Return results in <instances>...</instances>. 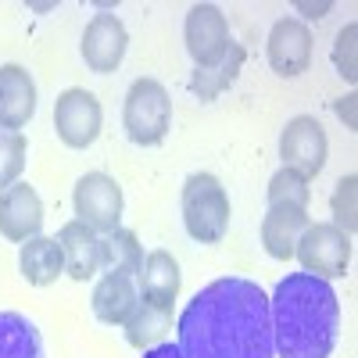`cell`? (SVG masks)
Returning <instances> with one entry per match:
<instances>
[{
	"label": "cell",
	"instance_id": "1",
	"mask_svg": "<svg viewBox=\"0 0 358 358\" xmlns=\"http://www.w3.org/2000/svg\"><path fill=\"white\" fill-rule=\"evenodd\" d=\"M176 330L183 358H276L268 294L244 276H222L201 287Z\"/></svg>",
	"mask_w": 358,
	"mask_h": 358
},
{
	"label": "cell",
	"instance_id": "2",
	"mask_svg": "<svg viewBox=\"0 0 358 358\" xmlns=\"http://www.w3.org/2000/svg\"><path fill=\"white\" fill-rule=\"evenodd\" d=\"M276 358H330L341 341V301L330 280L290 273L268 294Z\"/></svg>",
	"mask_w": 358,
	"mask_h": 358
},
{
	"label": "cell",
	"instance_id": "3",
	"mask_svg": "<svg viewBox=\"0 0 358 358\" xmlns=\"http://www.w3.org/2000/svg\"><path fill=\"white\" fill-rule=\"evenodd\" d=\"M229 194L212 172H194L183 183V226L197 244H222L229 233Z\"/></svg>",
	"mask_w": 358,
	"mask_h": 358
},
{
	"label": "cell",
	"instance_id": "4",
	"mask_svg": "<svg viewBox=\"0 0 358 358\" xmlns=\"http://www.w3.org/2000/svg\"><path fill=\"white\" fill-rule=\"evenodd\" d=\"M122 126L126 136L136 147H158L169 129H172V101L169 90L158 79H136L126 94V108H122Z\"/></svg>",
	"mask_w": 358,
	"mask_h": 358
},
{
	"label": "cell",
	"instance_id": "5",
	"mask_svg": "<svg viewBox=\"0 0 358 358\" xmlns=\"http://www.w3.org/2000/svg\"><path fill=\"white\" fill-rule=\"evenodd\" d=\"M294 258L301 262L305 273L319 280H337L351 268V236L341 233L334 222H308L294 248Z\"/></svg>",
	"mask_w": 358,
	"mask_h": 358
},
{
	"label": "cell",
	"instance_id": "6",
	"mask_svg": "<svg viewBox=\"0 0 358 358\" xmlns=\"http://www.w3.org/2000/svg\"><path fill=\"white\" fill-rule=\"evenodd\" d=\"M72 204H76L79 222H86L90 229L101 233V236L115 233L118 226H122L126 197H122V187H118L108 172H86L76 183Z\"/></svg>",
	"mask_w": 358,
	"mask_h": 358
},
{
	"label": "cell",
	"instance_id": "7",
	"mask_svg": "<svg viewBox=\"0 0 358 358\" xmlns=\"http://www.w3.org/2000/svg\"><path fill=\"white\" fill-rule=\"evenodd\" d=\"M101 126H104V108L90 90L72 86L54 101L57 140H62L65 147H72V151H86V147L101 136Z\"/></svg>",
	"mask_w": 358,
	"mask_h": 358
},
{
	"label": "cell",
	"instance_id": "8",
	"mask_svg": "<svg viewBox=\"0 0 358 358\" xmlns=\"http://www.w3.org/2000/svg\"><path fill=\"white\" fill-rule=\"evenodd\" d=\"M326 151H330V140H326V129L315 115H297L283 126L280 133V158L283 169H294L297 176L315 179L326 165Z\"/></svg>",
	"mask_w": 358,
	"mask_h": 358
},
{
	"label": "cell",
	"instance_id": "9",
	"mask_svg": "<svg viewBox=\"0 0 358 358\" xmlns=\"http://www.w3.org/2000/svg\"><path fill=\"white\" fill-rule=\"evenodd\" d=\"M183 43L194 57V69H212L219 65L229 50V22L215 4H194L183 22Z\"/></svg>",
	"mask_w": 358,
	"mask_h": 358
},
{
	"label": "cell",
	"instance_id": "10",
	"mask_svg": "<svg viewBox=\"0 0 358 358\" xmlns=\"http://www.w3.org/2000/svg\"><path fill=\"white\" fill-rule=\"evenodd\" d=\"M126 50H129V33H126V25H122L118 15L101 11V15H94L86 22L79 54H83V62H86L90 72H97V76L115 72L118 65H122Z\"/></svg>",
	"mask_w": 358,
	"mask_h": 358
},
{
	"label": "cell",
	"instance_id": "11",
	"mask_svg": "<svg viewBox=\"0 0 358 358\" xmlns=\"http://www.w3.org/2000/svg\"><path fill=\"white\" fill-rule=\"evenodd\" d=\"M265 54H268L273 72L283 76V79L308 72V65H312V29L301 18H280L268 29Z\"/></svg>",
	"mask_w": 358,
	"mask_h": 358
},
{
	"label": "cell",
	"instance_id": "12",
	"mask_svg": "<svg viewBox=\"0 0 358 358\" xmlns=\"http://www.w3.org/2000/svg\"><path fill=\"white\" fill-rule=\"evenodd\" d=\"M43 226V201L36 194V187L29 183H11L0 190V236L11 244H25L40 236Z\"/></svg>",
	"mask_w": 358,
	"mask_h": 358
},
{
	"label": "cell",
	"instance_id": "13",
	"mask_svg": "<svg viewBox=\"0 0 358 358\" xmlns=\"http://www.w3.org/2000/svg\"><path fill=\"white\" fill-rule=\"evenodd\" d=\"M36 115V79L22 65H0V129L29 126V118Z\"/></svg>",
	"mask_w": 358,
	"mask_h": 358
},
{
	"label": "cell",
	"instance_id": "14",
	"mask_svg": "<svg viewBox=\"0 0 358 358\" xmlns=\"http://www.w3.org/2000/svg\"><path fill=\"white\" fill-rule=\"evenodd\" d=\"M54 241L65 258V276H72L76 283H86L101 273V233H94L86 222L79 219L65 222Z\"/></svg>",
	"mask_w": 358,
	"mask_h": 358
},
{
	"label": "cell",
	"instance_id": "15",
	"mask_svg": "<svg viewBox=\"0 0 358 358\" xmlns=\"http://www.w3.org/2000/svg\"><path fill=\"white\" fill-rule=\"evenodd\" d=\"M308 208L297 204H268V212L262 219V248L268 258L276 262H290L294 248L301 241V233L308 229Z\"/></svg>",
	"mask_w": 358,
	"mask_h": 358
},
{
	"label": "cell",
	"instance_id": "16",
	"mask_svg": "<svg viewBox=\"0 0 358 358\" xmlns=\"http://www.w3.org/2000/svg\"><path fill=\"white\" fill-rule=\"evenodd\" d=\"M140 301V287H136V276H126V273H104L94 287V315L104 322V326H126V319L133 315Z\"/></svg>",
	"mask_w": 358,
	"mask_h": 358
},
{
	"label": "cell",
	"instance_id": "17",
	"mask_svg": "<svg viewBox=\"0 0 358 358\" xmlns=\"http://www.w3.org/2000/svg\"><path fill=\"white\" fill-rule=\"evenodd\" d=\"M169 330H172V305L151 301V297H140L133 315L126 319V341L136 351H151V348L165 344Z\"/></svg>",
	"mask_w": 358,
	"mask_h": 358
},
{
	"label": "cell",
	"instance_id": "18",
	"mask_svg": "<svg viewBox=\"0 0 358 358\" xmlns=\"http://www.w3.org/2000/svg\"><path fill=\"white\" fill-rule=\"evenodd\" d=\"M179 283H183V273H179V262H176L169 251H151V255H143V265H140V273H136L140 297L176 305Z\"/></svg>",
	"mask_w": 358,
	"mask_h": 358
},
{
	"label": "cell",
	"instance_id": "19",
	"mask_svg": "<svg viewBox=\"0 0 358 358\" xmlns=\"http://www.w3.org/2000/svg\"><path fill=\"white\" fill-rule=\"evenodd\" d=\"M18 268L29 287H50V283H57V276H65L62 248H57L54 236H33V241L22 244Z\"/></svg>",
	"mask_w": 358,
	"mask_h": 358
},
{
	"label": "cell",
	"instance_id": "20",
	"mask_svg": "<svg viewBox=\"0 0 358 358\" xmlns=\"http://www.w3.org/2000/svg\"><path fill=\"white\" fill-rule=\"evenodd\" d=\"M0 358H43V337L22 312H0Z\"/></svg>",
	"mask_w": 358,
	"mask_h": 358
},
{
	"label": "cell",
	"instance_id": "21",
	"mask_svg": "<svg viewBox=\"0 0 358 358\" xmlns=\"http://www.w3.org/2000/svg\"><path fill=\"white\" fill-rule=\"evenodd\" d=\"M143 265V248H140V236L133 229L118 226L115 233L101 236V273H126L136 276Z\"/></svg>",
	"mask_w": 358,
	"mask_h": 358
},
{
	"label": "cell",
	"instance_id": "22",
	"mask_svg": "<svg viewBox=\"0 0 358 358\" xmlns=\"http://www.w3.org/2000/svg\"><path fill=\"white\" fill-rule=\"evenodd\" d=\"M241 69H244V47H241V43H229V50H226V57H222L219 65H212V69H194L190 90H194L201 101H215L222 90H229V86L236 83Z\"/></svg>",
	"mask_w": 358,
	"mask_h": 358
},
{
	"label": "cell",
	"instance_id": "23",
	"mask_svg": "<svg viewBox=\"0 0 358 358\" xmlns=\"http://www.w3.org/2000/svg\"><path fill=\"white\" fill-rule=\"evenodd\" d=\"M25 155H29L25 133L0 129V190L22 179V172H25Z\"/></svg>",
	"mask_w": 358,
	"mask_h": 358
},
{
	"label": "cell",
	"instance_id": "24",
	"mask_svg": "<svg viewBox=\"0 0 358 358\" xmlns=\"http://www.w3.org/2000/svg\"><path fill=\"white\" fill-rule=\"evenodd\" d=\"M312 201V187L305 176H297L294 169H280L273 179H268V204H297L308 208Z\"/></svg>",
	"mask_w": 358,
	"mask_h": 358
},
{
	"label": "cell",
	"instance_id": "25",
	"mask_svg": "<svg viewBox=\"0 0 358 358\" xmlns=\"http://www.w3.org/2000/svg\"><path fill=\"white\" fill-rule=\"evenodd\" d=\"M355 187H358V179L355 176H344L341 183H337V190H334V197H330V208H334V226L341 229V233H348V236H355Z\"/></svg>",
	"mask_w": 358,
	"mask_h": 358
},
{
	"label": "cell",
	"instance_id": "26",
	"mask_svg": "<svg viewBox=\"0 0 358 358\" xmlns=\"http://www.w3.org/2000/svg\"><path fill=\"white\" fill-rule=\"evenodd\" d=\"M355 36H358V25L351 22V25H344L337 33V43H334V65H337V72L348 83L358 79V72H355Z\"/></svg>",
	"mask_w": 358,
	"mask_h": 358
},
{
	"label": "cell",
	"instance_id": "27",
	"mask_svg": "<svg viewBox=\"0 0 358 358\" xmlns=\"http://www.w3.org/2000/svg\"><path fill=\"white\" fill-rule=\"evenodd\" d=\"M143 358H183V351H179V344H158V348H151V351H143Z\"/></svg>",
	"mask_w": 358,
	"mask_h": 358
}]
</instances>
